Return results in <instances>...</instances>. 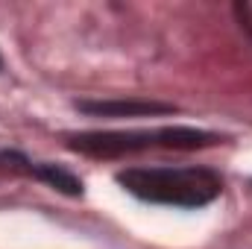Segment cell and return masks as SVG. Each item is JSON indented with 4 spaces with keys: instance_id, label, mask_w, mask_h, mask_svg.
Masks as SVG:
<instances>
[{
    "instance_id": "6",
    "label": "cell",
    "mask_w": 252,
    "mask_h": 249,
    "mask_svg": "<svg viewBox=\"0 0 252 249\" xmlns=\"http://www.w3.org/2000/svg\"><path fill=\"white\" fill-rule=\"evenodd\" d=\"M235 15H238L241 27L252 35V0H238V3H235Z\"/></svg>"
},
{
    "instance_id": "1",
    "label": "cell",
    "mask_w": 252,
    "mask_h": 249,
    "mask_svg": "<svg viewBox=\"0 0 252 249\" xmlns=\"http://www.w3.org/2000/svg\"><path fill=\"white\" fill-rule=\"evenodd\" d=\"M118 182L138 199L176 208H202L223 190L220 176L205 167H132Z\"/></svg>"
},
{
    "instance_id": "4",
    "label": "cell",
    "mask_w": 252,
    "mask_h": 249,
    "mask_svg": "<svg viewBox=\"0 0 252 249\" xmlns=\"http://www.w3.org/2000/svg\"><path fill=\"white\" fill-rule=\"evenodd\" d=\"M217 141H220L217 135L202 132V129H190V126H164V129H156V144L167 147V150H202V147H211Z\"/></svg>"
},
{
    "instance_id": "3",
    "label": "cell",
    "mask_w": 252,
    "mask_h": 249,
    "mask_svg": "<svg viewBox=\"0 0 252 249\" xmlns=\"http://www.w3.org/2000/svg\"><path fill=\"white\" fill-rule=\"evenodd\" d=\"M76 109L91 118H150L176 112V106L158 100H79Z\"/></svg>"
},
{
    "instance_id": "2",
    "label": "cell",
    "mask_w": 252,
    "mask_h": 249,
    "mask_svg": "<svg viewBox=\"0 0 252 249\" xmlns=\"http://www.w3.org/2000/svg\"><path fill=\"white\" fill-rule=\"evenodd\" d=\"M67 147L94 158H118L126 153L156 147V132H82L70 135Z\"/></svg>"
},
{
    "instance_id": "5",
    "label": "cell",
    "mask_w": 252,
    "mask_h": 249,
    "mask_svg": "<svg viewBox=\"0 0 252 249\" xmlns=\"http://www.w3.org/2000/svg\"><path fill=\"white\" fill-rule=\"evenodd\" d=\"M32 173H35L41 182H47L50 187L62 190L67 196H79V193H82V182H79L73 173H67L64 167H59V164H38Z\"/></svg>"
}]
</instances>
